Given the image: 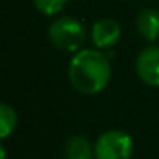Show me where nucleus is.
I'll return each instance as SVG.
<instances>
[{
	"label": "nucleus",
	"mask_w": 159,
	"mask_h": 159,
	"mask_svg": "<svg viewBox=\"0 0 159 159\" xmlns=\"http://www.w3.org/2000/svg\"><path fill=\"white\" fill-rule=\"evenodd\" d=\"M69 82L80 94L94 96L106 89L111 80L110 57L98 48H82L74 53L67 69Z\"/></svg>",
	"instance_id": "nucleus-1"
},
{
	"label": "nucleus",
	"mask_w": 159,
	"mask_h": 159,
	"mask_svg": "<svg viewBox=\"0 0 159 159\" xmlns=\"http://www.w3.org/2000/svg\"><path fill=\"white\" fill-rule=\"evenodd\" d=\"M48 39L55 48L67 53H77L87 41V29L82 21L72 16H58L48 26Z\"/></svg>",
	"instance_id": "nucleus-2"
},
{
	"label": "nucleus",
	"mask_w": 159,
	"mask_h": 159,
	"mask_svg": "<svg viewBox=\"0 0 159 159\" xmlns=\"http://www.w3.org/2000/svg\"><path fill=\"white\" fill-rule=\"evenodd\" d=\"M134 154V139L125 130H106L94 142L96 159H130Z\"/></svg>",
	"instance_id": "nucleus-3"
},
{
	"label": "nucleus",
	"mask_w": 159,
	"mask_h": 159,
	"mask_svg": "<svg viewBox=\"0 0 159 159\" xmlns=\"http://www.w3.org/2000/svg\"><path fill=\"white\" fill-rule=\"evenodd\" d=\"M137 77L149 87H159V45H147L135 58Z\"/></svg>",
	"instance_id": "nucleus-4"
},
{
	"label": "nucleus",
	"mask_w": 159,
	"mask_h": 159,
	"mask_svg": "<svg viewBox=\"0 0 159 159\" xmlns=\"http://www.w3.org/2000/svg\"><path fill=\"white\" fill-rule=\"evenodd\" d=\"M89 38L94 48L98 50H111L121 39V28L115 19L103 17L91 26Z\"/></svg>",
	"instance_id": "nucleus-5"
},
{
	"label": "nucleus",
	"mask_w": 159,
	"mask_h": 159,
	"mask_svg": "<svg viewBox=\"0 0 159 159\" xmlns=\"http://www.w3.org/2000/svg\"><path fill=\"white\" fill-rule=\"evenodd\" d=\"M137 33L147 43H156L159 39V11L157 9H144L135 19Z\"/></svg>",
	"instance_id": "nucleus-6"
},
{
	"label": "nucleus",
	"mask_w": 159,
	"mask_h": 159,
	"mask_svg": "<svg viewBox=\"0 0 159 159\" xmlns=\"http://www.w3.org/2000/svg\"><path fill=\"white\" fill-rule=\"evenodd\" d=\"M62 159H96V156H94V144H91L87 137L72 135L65 142Z\"/></svg>",
	"instance_id": "nucleus-7"
},
{
	"label": "nucleus",
	"mask_w": 159,
	"mask_h": 159,
	"mask_svg": "<svg viewBox=\"0 0 159 159\" xmlns=\"http://www.w3.org/2000/svg\"><path fill=\"white\" fill-rule=\"evenodd\" d=\"M17 127V113L7 103L0 104V139H7Z\"/></svg>",
	"instance_id": "nucleus-8"
},
{
	"label": "nucleus",
	"mask_w": 159,
	"mask_h": 159,
	"mask_svg": "<svg viewBox=\"0 0 159 159\" xmlns=\"http://www.w3.org/2000/svg\"><path fill=\"white\" fill-rule=\"evenodd\" d=\"M33 4H34L36 11L39 14L48 16V17H55L67 7L69 0H33Z\"/></svg>",
	"instance_id": "nucleus-9"
},
{
	"label": "nucleus",
	"mask_w": 159,
	"mask_h": 159,
	"mask_svg": "<svg viewBox=\"0 0 159 159\" xmlns=\"http://www.w3.org/2000/svg\"><path fill=\"white\" fill-rule=\"evenodd\" d=\"M0 154H2V159H7V152H5V145H0Z\"/></svg>",
	"instance_id": "nucleus-10"
}]
</instances>
